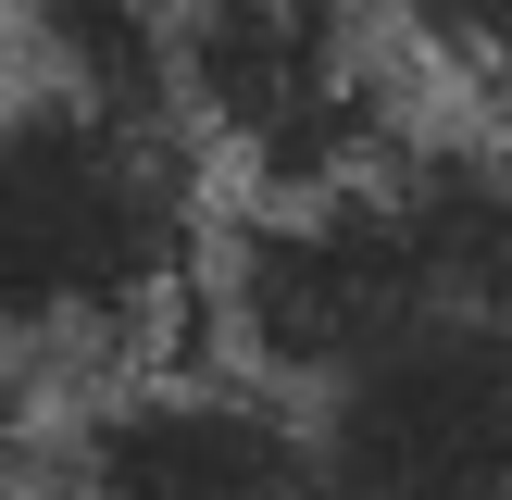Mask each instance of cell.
<instances>
[{
  "label": "cell",
  "mask_w": 512,
  "mask_h": 500,
  "mask_svg": "<svg viewBox=\"0 0 512 500\" xmlns=\"http://www.w3.org/2000/svg\"><path fill=\"white\" fill-rule=\"evenodd\" d=\"M213 325L250 375L313 400L413 338L512 325V125L400 138L363 188L250 213L213 250Z\"/></svg>",
  "instance_id": "6da1fadb"
},
{
  "label": "cell",
  "mask_w": 512,
  "mask_h": 500,
  "mask_svg": "<svg viewBox=\"0 0 512 500\" xmlns=\"http://www.w3.org/2000/svg\"><path fill=\"white\" fill-rule=\"evenodd\" d=\"M0 500H38V425H25L13 363H0Z\"/></svg>",
  "instance_id": "8992f818"
},
{
  "label": "cell",
  "mask_w": 512,
  "mask_h": 500,
  "mask_svg": "<svg viewBox=\"0 0 512 500\" xmlns=\"http://www.w3.org/2000/svg\"><path fill=\"white\" fill-rule=\"evenodd\" d=\"M200 275V175L175 113H113L25 75L0 100V363L138 350Z\"/></svg>",
  "instance_id": "7a4b0ae2"
},
{
  "label": "cell",
  "mask_w": 512,
  "mask_h": 500,
  "mask_svg": "<svg viewBox=\"0 0 512 500\" xmlns=\"http://www.w3.org/2000/svg\"><path fill=\"white\" fill-rule=\"evenodd\" d=\"M325 500H512V325L413 338L313 400Z\"/></svg>",
  "instance_id": "277c9868"
},
{
  "label": "cell",
  "mask_w": 512,
  "mask_h": 500,
  "mask_svg": "<svg viewBox=\"0 0 512 500\" xmlns=\"http://www.w3.org/2000/svg\"><path fill=\"white\" fill-rule=\"evenodd\" d=\"M63 500H325V463L250 375H138L75 425Z\"/></svg>",
  "instance_id": "5b68a950"
},
{
  "label": "cell",
  "mask_w": 512,
  "mask_h": 500,
  "mask_svg": "<svg viewBox=\"0 0 512 500\" xmlns=\"http://www.w3.org/2000/svg\"><path fill=\"white\" fill-rule=\"evenodd\" d=\"M175 113L263 188V213L338 200L400 150L388 38L350 13H300V0L175 13Z\"/></svg>",
  "instance_id": "3957f363"
}]
</instances>
